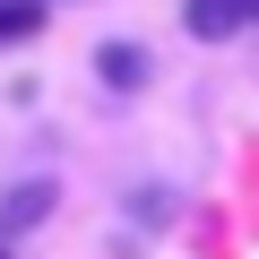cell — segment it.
<instances>
[{
  "mask_svg": "<svg viewBox=\"0 0 259 259\" xmlns=\"http://www.w3.org/2000/svg\"><path fill=\"white\" fill-rule=\"evenodd\" d=\"M250 26H259V0H250Z\"/></svg>",
  "mask_w": 259,
  "mask_h": 259,
  "instance_id": "8992f818",
  "label": "cell"
},
{
  "mask_svg": "<svg viewBox=\"0 0 259 259\" xmlns=\"http://www.w3.org/2000/svg\"><path fill=\"white\" fill-rule=\"evenodd\" d=\"M44 18H52V0H0V52H9V44H35Z\"/></svg>",
  "mask_w": 259,
  "mask_h": 259,
  "instance_id": "277c9868",
  "label": "cell"
},
{
  "mask_svg": "<svg viewBox=\"0 0 259 259\" xmlns=\"http://www.w3.org/2000/svg\"><path fill=\"white\" fill-rule=\"evenodd\" d=\"M182 26L199 44H233V35H250V0H182Z\"/></svg>",
  "mask_w": 259,
  "mask_h": 259,
  "instance_id": "6da1fadb",
  "label": "cell"
},
{
  "mask_svg": "<svg viewBox=\"0 0 259 259\" xmlns=\"http://www.w3.org/2000/svg\"><path fill=\"white\" fill-rule=\"evenodd\" d=\"M0 259H18V250H9V242H0Z\"/></svg>",
  "mask_w": 259,
  "mask_h": 259,
  "instance_id": "5b68a950",
  "label": "cell"
},
{
  "mask_svg": "<svg viewBox=\"0 0 259 259\" xmlns=\"http://www.w3.org/2000/svg\"><path fill=\"white\" fill-rule=\"evenodd\" d=\"M52 216V182H26V190H9L0 199V242H18L26 225H44Z\"/></svg>",
  "mask_w": 259,
  "mask_h": 259,
  "instance_id": "3957f363",
  "label": "cell"
},
{
  "mask_svg": "<svg viewBox=\"0 0 259 259\" xmlns=\"http://www.w3.org/2000/svg\"><path fill=\"white\" fill-rule=\"evenodd\" d=\"M95 78H104L112 95H139V87L156 78V61H147L139 44H104V52H95Z\"/></svg>",
  "mask_w": 259,
  "mask_h": 259,
  "instance_id": "7a4b0ae2",
  "label": "cell"
}]
</instances>
